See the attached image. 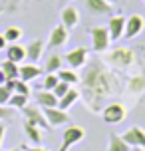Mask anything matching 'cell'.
<instances>
[{
	"label": "cell",
	"instance_id": "6da1fadb",
	"mask_svg": "<svg viewBox=\"0 0 145 151\" xmlns=\"http://www.w3.org/2000/svg\"><path fill=\"white\" fill-rule=\"evenodd\" d=\"M82 82V98L85 101V107L93 113L101 111V104L106 101L109 96H113L117 91L119 80L115 78L111 70H107L99 60L90 62L88 70L84 72V78H80Z\"/></svg>",
	"mask_w": 145,
	"mask_h": 151
},
{
	"label": "cell",
	"instance_id": "7a4b0ae2",
	"mask_svg": "<svg viewBox=\"0 0 145 151\" xmlns=\"http://www.w3.org/2000/svg\"><path fill=\"white\" fill-rule=\"evenodd\" d=\"M135 60V54L129 48H115L106 56V62L113 68H129Z\"/></svg>",
	"mask_w": 145,
	"mask_h": 151
},
{
	"label": "cell",
	"instance_id": "3957f363",
	"mask_svg": "<svg viewBox=\"0 0 145 151\" xmlns=\"http://www.w3.org/2000/svg\"><path fill=\"white\" fill-rule=\"evenodd\" d=\"M85 137V129L80 125H68L62 133V143L58 151H70L74 145H78L80 141H84Z\"/></svg>",
	"mask_w": 145,
	"mask_h": 151
},
{
	"label": "cell",
	"instance_id": "277c9868",
	"mask_svg": "<svg viewBox=\"0 0 145 151\" xmlns=\"http://www.w3.org/2000/svg\"><path fill=\"white\" fill-rule=\"evenodd\" d=\"M90 38H92V50L98 54L106 52L109 48V42H111L106 26H93V28H90Z\"/></svg>",
	"mask_w": 145,
	"mask_h": 151
},
{
	"label": "cell",
	"instance_id": "5b68a950",
	"mask_svg": "<svg viewBox=\"0 0 145 151\" xmlns=\"http://www.w3.org/2000/svg\"><path fill=\"white\" fill-rule=\"evenodd\" d=\"M99 113H101V119L106 121L107 125H115V123H121L125 119V113L127 111H125L123 104L115 101V104H107Z\"/></svg>",
	"mask_w": 145,
	"mask_h": 151
},
{
	"label": "cell",
	"instance_id": "8992f818",
	"mask_svg": "<svg viewBox=\"0 0 145 151\" xmlns=\"http://www.w3.org/2000/svg\"><path fill=\"white\" fill-rule=\"evenodd\" d=\"M20 111H22V115H24L26 121L38 125L40 129H50V123H48L46 115H44V109H42L40 106H24Z\"/></svg>",
	"mask_w": 145,
	"mask_h": 151
},
{
	"label": "cell",
	"instance_id": "52a82bcc",
	"mask_svg": "<svg viewBox=\"0 0 145 151\" xmlns=\"http://www.w3.org/2000/svg\"><path fill=\"white\" fill-rule=\"evenodd\" d=\"M121 137L125 139V143L129 147H143L145 149V129L139 127V125H133V127L125 129L121 133Z\"/></svg>",
	"mask_w": 145,
	"mask_h": 151
},
{
	"label": "cell",
	"instance_id": "ba28073f",
	"mask_svg": "<svg viewBox=\"0 0 145 151\" xmlns=\"http://www.w3.org/2000/svg\"><path fill=\"white\" fill-rule=\"evenodd\" d=\"M42 109H44V115H46L50 127H60L70 121V115L66 109H60V107H42Z\"/></svg>",
	"mask_w": 145,
	"mask_h": 151
},
{
	"label": "cell",
	"instance_id": "9c48e42d",
	"mask_svg": "<svg viewBox=\"0 0 145 151\" xmlns=\"http://www.w3.org/2000/svg\"><path fill=\"white\" fill-rule=\"evenodd\" d=\"M88 56H90V52H88V48H74V50H70L68 54H66V62H68V66L72 70H80L85 66V62H88Z\"/></svg>",
	"mask_w": 145,
	"mask_h": 151
},
{
	"label": "cell",
	"instance_id": "30bf717a",
	"mask_svg": "<svg viewBox=\"0 0 145 151\" xmlns=\"http://www.w3.org/2000/svg\"><path fill=\"white\" fill-rule=\"evenodd\" d=\"M145 28V18L141 14H133L125 20V30H123V36L125 38H135L139 32Z\"/></svg>",
	"mask_w": 145,
	"mask_h": 151
},
{
	"label": "cell",
	"instance_id": "8fae6325",
	"mask_svg": "<svg viewBox=\"0 0 145 151\" xmlns=\"http://www.w3.org/2000/svg\"><path fill=\"white\" fill-rule=\"evenodd\" d=\"M125 16L117 14V16H109V22H107V32H109V38L111 40H119L123 36V30H125Z\"/></svg>",
	"mask_w": 145,
	"mask_h": 151
},
{
	"label": "cell",
	"instance_id": "7c38bea8",
	"mask_svg": "<svg viewBox=\"0 0 145 151\" xmlns=\"http://www.w3.org/2000/svg\"><path fill=\"white\" fill-rule=\"evenodd\" d=\"M66 42H68V28L64 24L54 26L52 32H50V38H48V46L50 48H62Z\"/></svg>",
	"mask_w": 145,
	"mask_h": 151
},
{
	"label": "cell",
	"instance_id": "4fadbf2b",
	"mask_svg": "<svg viewBox=\"0 0 145 151\" xmlns=\"http://www.w3.org/2000/svg\"><path fill=\"white\" fill-rule=\"evenodd\" d=\"M26 48V60L30 62V64H36V62L42 58V54H44V40H32L28 46H24Z\"/></svg>",
	"mask_w": 145,
	"mask_h": 151
},
{
	"label": "cell",
	"instance_id": "5bb4252c",
	"mask_svg": "<svg viewBox=\"0 0 145 151\" xmlns=\"http://www.w3.org/2000/svg\"><path fill=\"white\" fill-rule=\"evenodd\" d=\"M34 99H36V106H40V107H58V98L54 96V91L44 90V88L36 90Z\"/></svg>",
	"mask_w": 145,
	"mask_h": 151
},
{
	"label": "cell",
	"instance_id": "9a60e30c",
	"mask_svg": "<svg viewBox=\"0 0 145 151\" xmlns=\"http://www.w3.org/2000/svg\"><path fill=\"white\" fill-rule=\"evenodd\" d=\"M42 74V68H40L38 64H20V70H18V78L24 80V82H32V80H36L40 78Z\"/></svg>",
	"mask_w": 145,
	"mask_h": 151
},
{
	"label": "cell",
	"instance_id": "2e32d148",
	"mask_svg": "<svg viewBox=\"0 0 145 151\" xmlns=\"http://www.w3.org/2000/svg\"><path fill=\"white\" fill-rule=\"evenodd\" d=\"M62 24L68 28V30H72V28H76L78 22H80V14H78V10L74 6H64V10H62Z\"/></svg>",
	"mask_w": 145,
	"mask_h": 151
},
{
	"label": "cell",
	"instance_id": "e0dca14e",
	"mask_svg": "<svg viewBox=\"0 0 145 151\" xmlns=\"http://www.w3.org/2000/svg\"><path fill=\"white\" fill-rule=\"evenodd\" d=\"M6 60L10 62H16V64H22L26 60V48L20 44H8L6 46Z\"/></svg>",
	"mask_w": 145,
	"mask_h": 151
},
{
	"label": "cell",
	"instance_id": "ac0fdd59",
	"mask_svg": "<svg viewBox=\"0 0 145 151\" xmlns=\"http://www.w3.org/2000/svg\"><path fill=\"white\" fill-rule=\"evenodd\" d=\"M22 129H24V133H26V137L30 139L32 145H42V129H40L38 125H34V123L24 119Z\"/></svg>",
	"mask_w": 145,
	"mask_h": 151
},
{
	"label": "cell",
	"instance_id": "d6986e66",
	"mask_svg": "<svg viewBox=\"0 0 145 151\" xmlns=\"http://www.w3.org/2000/svg\"><path fill=\"white\" fill-rule=\"evenodd\" d=\"M85 8L92 14H111V4L106 0H85Z\"/></svg>",
	"mask_w": 145,
	"mask_h": 151
},
{
	"label": "cell",
	"instance_id": "ffe728a7",
	"mask_svg": "<svg viewBox=\"0 0 145 151\" xmlns=\"http://www.w3.org/2000/svg\"><path fill=\"white\" fill-rule=\"evenodd\" d=\"M4 86H6L12 93H22V96H28V98H30V86H28V82H24V80H20V78L8 80Z\"/></svg>",
	"mask_w": 145,
	"mask_h": 151
},
{
	"label": "cell",
	"instance_id": "44dd1931",
	"mask_svg": "<svg viewBox=\"0 0 145 151\" xmlns=\"http://www.w3.org/2000/svg\"><path fill=\"white\" fill-rule=\"evenodd\" d=\"M107 151H131V147L125 143V139L117 133H109V141H107Z\"/></svg>",
	"mask_w": 145,
	"mask_h": 151
},
{
	"label": "cell",
	"instance_id": "7402d4cb",
	"mask_svg": "<svg viewBox=\"0 0 145 151\" xmlns=\"http://www.w3.org/2000/svg\"><path fill=\"white\" fill-rule=\"evenodd\" d=\"M78 99H80V91L74 90V88H70L68 93H66V96H62V98L58 99V107H60V109H66V111H68V109H70L72 106H74V104H76Z\"/></svg>",
	"mask_w": 145,
	"mask_h": 151
},
{
	"label": "cell",
	"instance_id": "603a6c76",
	"mask_svg": "<svg viewBox=\"0 0 145 151\" xmlns=\"http://www.w3.org/2000/svg\"><path fill=\"white\" fill-rule=\"evenodd\" d=\"M62 56L60 54H52V56H48L46 60V66H44V72L46 74H56L58 70H62Z\"/></svg>",
	"mask_w": 145,
	"mask_h": 151
},
{
	"label": "cell",
	"instance_id": "cb8c5ba5",
	"mask_svg": "<svg viewBox=\"0 0 145 151\" xmlns=\"http://www.w3.org/2000/svg\"><path fill=\"white\" fill-rule=\"evenodd\" d=\"M0 70L6 74L8 80H16V78H18V70H20V64L10 62V60H4L2 64H0Z\"/></svg>",
	"mask_w": 145,
	"mask_h": 151
},
{
	"label": "cell",
	"instance_id": "d4e9b609",
	"mask_svg": "<svg viewBox=\"0 0 145 151\" xmlns=\"http://www.w3.org/2000/svg\"><path fill=\"white\" fill-rule=\"evenodd\" d=\"M58 74V78H60V82H66V83H70V86H76V83H80V76L74 72V70L70 68V70H58L56 72Z\"/></svg>",
	"mask_w": 145,
	"mask_h": 151
},
{
	"label": "cell",
	"instance_id": "484cf974",
	"mask_svg": "<svg viewBox=\"0 0 145 151\" xmlns=\"http://www.w3.org/2000/svg\"><path fill=\"white\" fill-rule=\"evenodd\" d=\"M127 90L131 93H141L145 90V76H133L127 82Z\"/></svg>",
	"mask_w": 145,
	"mask_h": 151
},
{
	"label": "cell",
	"instance_id": "4316f807",
	"mask_svg": "<svg viewBox=\"0 0 145 151\" xmlns=\"http://www.w3.org/2000/svg\"><path fill=\"white\" fill-rule=\"evenodd\" d=\"M8 106L12 109H22L24 106H28V96H22V93H12L10 99H8Z\"/></svg>",
	"mask_w": 145,
	"mask_h": 151
},
{
	"label": "cell",
	"instance_id": "83f0119b",
	"mask_svg": "<svg viewBox=\"0 0 145 151\" xmlns=\"http://www.w3.org/2000/svg\"><path fill=\"white\" fill-rule=\"evenodd\" d=\"M4 38H6L8 44H14V42H18V40L22 38V28H18V26H8L6 32H4Z\"/></svg>",
	"mask_w": 145,
	"mask_h": 151
},
{
	"label": "cell",
	"instance_id": "f1b7e54d",
	"mask_svg": "<svg viewBox=\"0 0 145 151\" xmlns=\"http://www.w3.org/2000/svg\"><path fill=\"white\" fill-rule=\"evenodd\" d=\"M22 4V0H4L0 4V14H6V12H14L16 8Z\"/></svg>",
	"mask_w": 145,
	"mask_h": 151
},
{
	"label": "cell",
	"instance_id": "f546056e",
	"mask_svg": "<svg viewBox=\"0 0 145 151\" xmlns=\"http://www.w3.org/2000/svg\"><path fill=\"white\" fill-rule=\"evenodd\" d=\"M58 82H60L58 74H46V78H44V83H42V88H44V90H50V91H52L54 88L58 86Z\"/></svg>",
	"mask_w": 145,
	"mask_h": 151
},
{
	"label": "cell",
	"instance_id": "4dcf8cb0",
	"mask_svg": "<svg viewBox=\"0 0 145 151\" xmlns=\"http://www.w3.org/2000/svg\"><path fill=\"white\" fill-rule=\"evenodd\" d=\"M70 88H72V86H70V83H66V82H58V86H56V88H54V96H56V98L60 99L62 96H66V93H68L70 91Z\"/></svg>",
	"mask_w": 145,
	"mask_h": 151
},
{
	"label": "cell",
	"instance_id": "1f68e13d",
	"mask_svg": "<svg viewBox=\"0 0 145 151\" xmlns=\"http://www.w3.org/2000/svg\"><path fill=\"white\" fill-rule=\"evenodd\" d=\"M10 96H12V91L8 90L6 86H0V106H8Z\"/></svg>",
	"mask_w": 145,
	"mask_h": 151
},
{
	"label": "cell",
	"instance_id": "d6a6232c",
	"mask_svg": "<svg viewBox=\"0 0 145 151\" xmlns=\"http://www.w3.org/2000/svg\"><path fill=\"white\" fill-rule=\"evenodd\" d=\"M14 115V109L10 106H0V121H4V119H10Z\"/></svg>",
	"mask_w": 145,
	"mask_h": 151
},
{
	"label": "cell",
	"instance_id": "836d02e7",
	"mask_svg": "<svg viewBox=\"0 0 145 151\" xmlns=\"http://www.w3.org/2000/svg\"><path fill=\"white\" fill-rule=\"evenodd\" d=\"M22 149H26V151H50V149H46V147H42V145H34V147H26V145H22Z\"/></svg>",
	"mask_w": 145,
	"mask_h": 151
},
{
	"label": "cell",
	"instance_id": "e575fe53",
	"mask_svg": "<svg viewBox=\"0 0 145 151\" xmlns=\"http://www.w3.org/2000/svg\"><path fill=\"white\" fill-rule=\"evenodd\" d=\"M4 135H6V125L0 121V147H2V143H4Z\"/></svg>",
	"mask_w": 145,
	"mask_h": 151
},
{
	"label": "cell",
	"instance_id": "d590c367",
	"mask_svg": "<svg viewBox=\"0 0 145 151\" xmlns=\"http://www.w3.org/2000/svg\"><path fill=\"white\" fill-rule=\"evenodd\" d=\"M6 46H8L6 38H4V34H0V50H6Z\"/></svg>",
	"mask_w": 145,
	"mask_h": 151
},
{
	"label": "cell",
	"instance_id": "8d00e7d4",
	"mask_svg": "<svg viewBox=\"0 0 145 151\" xmlns=\"http://www.w3.org/2000/svg\"><path fill=\"white\" fill-rule=\"evenodd\" d=\"M8 82V78H6V74H4V72H2V70H0V86H4V83Z\"/></svg>",
	"mask_w": 145,
	"mask_h": 151
},
{
	"label": "cell",
	"instance_id": "74e56055",
	"mask_svg": "<svg viewBox=\"0 0 145 151\" xmlns=\"http://www.w3.org/2000/svg\"><path fill=\"white\" fill-rule=\"evenodd\" d=\"M70 2H72V0H58V4H60V6H68Z\"/></svg>",
	"mask_w": 145,
	"mask_h": 151
},
{
	"label": "cell",
	"instance_id": "f35d334b",
	"mask_svg": "<svg viewBox=\"0 0 145 151\" xmlns=\"http://www.w3.org/2000/svg\"><path fill=\"white\" fill-rule=\"evenodd\" d=\"M131 151H145L143 147H131Z\"/></svg>",
	"mask_w": 145,
	"mask_h": 151
},
{
	"label": "cell",
	"instance_id": "ab89813d",
	"mask_svg": "<svg viewBox=\"0 0 145 151\" xmlns=\"http://www.w3.org/2000/svg\"><path fill=\"white\" fill-rule=\"evenodd\" d=\"M106 2H109V4H115V2H119V0H106Z\"/></svg>",
	"mask_w": 145,
	"mask_h": 151
},
{
	"label": "cell",
	"instance_id": "60d3db41",
	"mask_svg": "<svg viewBox=\"0 0 145 151\" xmlns=\"http://www.w3.org/2000/svg\"><path fill=\"white\" fill-rule=\"evenodd\" d=\"M8 151H22V149H20V147H16V149H8Z\"/></svg>",
	"mask_w": 145,
	"mask_h": 151
},
{
	"label": "cell",
	"instance_id": "b9f144b4",
	"mask_svg": "<svg viewBox=\"0 0 145 151\" xmlns=\"http://www.w3.org/2000/svg\"><path fill=\"white\" fill-rule=\"evenodd\" d=\"M20 149H22V147H20ZM22 151H26V149H22Z\"/></svg>",
	"mask_w": 145,
	"mask_h": 151
},
{
	"label": "cell",
	"instance_id": "7bdbcfd3",
	"mask_svg": "<svg viewBox=\"0 0 145 151\" xmlns=\"http://www.w3.org/2000/svg\"><path fill=\"white\" fill-rule=\"evenodd\" d=\"M143 2H145V0H143Z\"/></svg>",
	"mask_w": 145,
	"mask_h": 151
}]
</instances>
